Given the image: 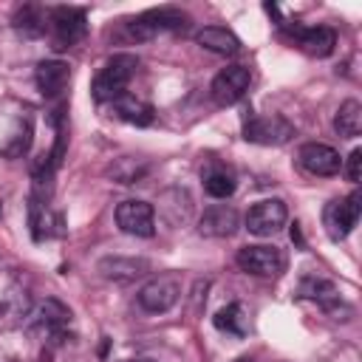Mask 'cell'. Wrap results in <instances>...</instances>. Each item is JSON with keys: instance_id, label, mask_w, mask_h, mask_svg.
I'll return each mask as SVG.
<instances>
[{"instance_id": "cell-2", "label": "cell", "mask_w": 362, "mask_h": 362, "mask_svg": "<svg viewBox=\"0 0 362 362\" xmlns=\"http://www.w3.org/2000/svg\"><path fill=\"white\" fill-rule=\"evenodd\" d=\"M359 212H362V192L354 189L348 198H339V201H331L325 204L322 209V226L328 232L331 240H342L359 221Z\"/></svg>"}, {"instance_id": "cell-21", "label": "cell", "mask_w": 362, "mask_h": 362, "mask_svg": "<svg viewBox=\"0 0 362 362\" xmlns=\"http://www.w3.org/2000/svg\"><path fill=\"white\" fill-rule=\"evenodd\" d=\"M212 322H215L218 331H226V334H232V337H246V334H249V317H246V308H243L240 303L223 305V308L212 317Z\"/></svg>"}, {"instance_id": "cell-14", "label": "cell", "mask_w": 362, "mask_h": 362, "mask_svg": "<svg viewBox=\"0 0 362 362\" xmlns=\"http://www.w3.org/2000/svg\"><path fill=\"white\" fill-rule=\"evenodd\" d=\"M34 79H37V88L42 96H59L71 82V68L62 59H45L37 65Z\"/></svg>"}, {"instance_id": "cell-15", "label": "cell", "mask_w": 362, "mask_h": 362, "mask_svg": "<svg viewBox=\"0 0 362 362\" xmlns=\"http://www.w3.org/2000/svg\"><path fill=\"white\" fill-rule=\"evenodd\" d=\"M99 272L107 280L127 283V280L144 277L150 272V260H144V257H119V255L116 257H102L99 260Z\"/></svg>"}, {"instance_id": "cell-1", "label": "cell", "mask_w": 362, "mask_h": 362, "mask_svg": "<svg viewBox=\"0 0 362 362\" xmlns=\"http://www.w3.org/2000/svg\"><path fill=\"white\" fill-rule=\"evenodd\" d=\"M136 65H139V59L133 54H113L93 79V88H90L93 99L96 102H113L116 96H122L130 76L136 74Z\"/></svg>"}, {"instance_id": "cell-7", "label": "cell", "mask_w": 362, "mask_h": 362, "mask_svg": "<svg viewBox=\"0 0 362 362\" xmlns=\"http://www.w3.org/2000/svg\"><path fill=\"white\" fill-rule=\"evenodd\" d=\"M48 23L54 31V48H68L76 40L85 37L88 23H85V11L74 8V6H59L48 11Z\"/></svg>"}, {"instance_id": "cell-3", "label": "cell", "mask_w": 362, "mask_h": 362, "mask_svg": "<svg viewBox=\"0 0 362 362\" xmlns=\"http://www.w3.org/2000/svg\"><path fill=\"white\" fill-rule=\"evenodd\" d=\"M178 297H181V277L175 272H167V274H158L141 286L139 305L150 314H164L178 303Z\"/></svg>"}, {"instance_id": "cell-17", "label": "cell", "mask_w": 362, "mask_h": 362, "mask_svg": "<svg viewBox=\"0 0 362 362\" xmlns=\"http://www.w3.org/2000/svg\"><path fill=\"white\" fill-rule=\"evenodd\" d=\"M195 42L201 48H206L212 54H223V57H232V54L240 51V40L229 28H223V25H206V28H201L195 34Z\"/></svg>"}, {"instance_id": "cell-11", "label": "cell", "mask_w": 362, "mask_h": 362, "mask_svg": "<svg viewBox=\"0 0 362 362\" xmlns=\"http://www.w3.org/2000/svg\"><path fill=\"white\" fill-rule=\"evenodd\" d=\"M68 320H71V311L59 300H54V297L31 305V311H28V328L40 331L45 337H62Z\"/></svg>"}, {"instance_id": "cell-23", "label": "cell", "mask_w": 362, "mask_h": 362, "mask_svg": "<svg viewBox=\"0 0 362 362\" xmlns=\"http://www.w3.org/2000/svg\"><path fill=\"white\" fill-rule=\"evenodd\" d=\"M204 189L212 198H229L235 192V175H232V170H226L221 164L206 167V173H204Z\"/></svg>"}, {"instance_id": "cell-13", "label": "cell", "mask_w": 362, "mask_h": 362, "mask_svg": "<svg viewBox=\"0 0 362 362\" xmlns=\"http://www.w3.org/2000/svg\"><path fill=\"white\" fill-rule=\"evenodd\" d=\"M235 229H238V212L226 204L206 206L198 221V232L206 238H229V235H235Z\"/></svg>"}, {"instance_id": "cell-4", "label": "cell", "mask_w": 362, "mask_h": 362, "mask_svg": "<svg viewBox=\"0 0 362 362\" xmlns=\"http://www.w3.org/2000/svg\"><path fill=\"white\" fill-rule=\"evenodd\" d=\"M189 25V17L181 11V8H153V11H144L139 14L133 23H130V34L136 40H153L164 31H184Z\"/></svg>"}, {"instance_id": "cell-10", "label": "cell", "mask_w": 362, "mask_h": 362, "mask_svg": "<svg viewBox=\"0 0 362 362\" xmlns=\"http://www.w3.org/2000/svg\"><path fill=\"white\" fill-rule=\"evenodd\" d=\"M249 82H252L249 68H243V65H226L223 71L215 74L209 90H212V99L218 105H235L249 90Z\"/></svg>"}, {"instance_id": "cell-16", "label": "cell", "mask_w": 362, "mask_h": 362, "mask_svg": "<svg viewBox=\"0 0 362 362\" xmlns=\"http://www.w3.org/2000/svg\"><path fill=\"white\" fill-rule=\"evenodd\" d=\"M28 311H31V297L25 294V288H20L8 277H0V317L25 320Z\"/></svg>"}, {"instance_id": "cell-9", "label": "cell", "mask_w": 362, "mask_h": 362, "mask_svg": "<svg viewBox=\"0 0 362 362\" xmlns=\"http://www.w3.org/2000/svg\"><path fill=\"white\" fill-rule=\"evenodd\" d=\"M294 136V124L283 116H255L243 124V139L255 144H286Z\"/></svg>"}, {"instance_id": "cell-24", "label": "cell", "mask_w": 362, "mask_h": 362, "mask_svg": "<svg viewBox=\"0 0 362 362\" xmlns=\"http://www.w3.org/2000/svg\"><path fill=\"white\" fill-rule=\"evenodd\" d=\"M45 20L48 14L40 6H20L14 11V28L23 31L25 37H40L45 31Z\"/></svg>"}, {"instance_id": "cell-22", "label": "cell", "mask_w": 362, "mask_h": 362, "mask_svg": "<svg viewBox=\"0 0 362 362\" xmlns=\"http://www.w3.org/2000/svg\"><path fill=\"white\" fill-rule=\"evenodd\" d=\"M334 127L339 136L345 139H356L362 133V105L356 99H345L337 110V119H334Z\"/></svg>"}, {"instance_id": "cell-5", "label": "cell", "mask_w": 362, "mask_h": 362, "mask_svg": "<svg viewBox=\"0 0 362 362\" xmlns=\"http://www.w3.org/2000/svg\"><path fill=\"white\" fill-rule=\"evenodd\" d=\"M238 266L255 277H277L286 269V255L277 246L257 243V246H243L235 255Z\"/></svg>"}, {"instance_id": "cell-25", "label": "cell", "mask_w": 362, "mask_h": 362, "mask_svg": "<svg viewBox=\"0 0 362 362\" xmlns=\"http://www.w3.org/2000/svg\"><path fill=\"white\" fill-rule=\"evenodd\" d=\"M345 175H348V181H359V175H362V150L356 147V150H351V156H348V161H345Z\"/></svg>"}, {"instance_id": "cell-18", "label": "cell", "mask_w": 362, "mask_h": 362, "mask_svg": "<svg viewBox=\"0 0 362 362\" xmlns=\"http://www.w3.org/2000/svg\"><path fill=\"white\" fill-rule=\"evenodd\" d=\"M300 297H305V300H314L320 308H325V311H337V305H339V291H337V286L331 283V280H322V277H305L303 283H300Z\"/></svg>"}, {"instance_id": "cell-19", "label": "cell", "mask_w": 362, "mask_h": 362, "mask_svg": "<svg viewBox=\"0 0 362 362\" xmlns=\"http://www.w3.org/2000/svg\"><path fill=\"white\" fill-rule=\"evenodd\" d=\"M297 42L305 54L311 57H328L337 45V34L325 25H317V28H300L297 31Z\"/></svg>"}, {"instance_id": "cell-20", "label": "cell", "mask_w": 362, "mask_h": 362, "mask_svg": "<svg viewBox=\"0 0 362 362\" xmlns=\"http://www.w3.org/2000/svg\"><path fill=\"white\" fill-rule=\"evenodd\" d=\"M110 110H113L119 119L130 122V124H150V122H153V107H150L147 102L130 96V93L116 96V99L110 102Z\"/></svg>"}, {"instance_id": "cell-8", "label": "cell", "mask_w": 362, "mask_h": 362, "mask_svg": "<svg viewBox=\"0 0 362 362\" xmlns=\"http://www.w3.org/2000/svg\"><path fill=\"white\" fill-rule=\"evenodd\" d=\"M116 223L122 232L127 235H136V238H150L156 232V212L147 201H139V198H130V201H122L116 206Z\"/></svg>"}, {"instance_id": "cell-26", "label": "cell", "mask_w": 362, "mask_h": 362, "mask_svg": "<svg viewBox=\"0 0 362 362\" xmlns=\"http://www.w3.org/2000/svg\"><path fill=\"white\" fill-rule=\"evenodd\" d=\"M130 362H156V359H147V356H139V359H130Z\"/></svg>"}, {"instance_id": "cell-6", "label": "cell", "mask_w": 362, "mask_h": 362, "mask_svg": "<svg viewBox=\"0 0 362 362\" xmlns=\"http://www.w3.org/2000/svg\"><path fill=\"white\" fill-rule=\"evenodd\" d=\"M286 218H288L286 204L280 198H266V201H257L246 212V229L257 238H272L274 232L286 226Z\"/></svg>"}, {"instance_id": "cell-12", "label": "cell", "mask_w": 362, "mask_h": 362, "mask_svg": "<svg viewBox=\"0 0 362 362\" xmlns=\"http://www.w3.org/2000/svg\"><path fill=\"white\" fill-rule=\"evenodd\" d=\"M300 158V167L311 175H337L342 170V158L339 153L331 147V144H322V141H308L300 147L297 153Z\"/></svg>"}, {"instance_id": "cell-27", "label": "cell", "mask_w": 362, "mask_h": 362, "mask_svg": "<svg viewBox=\"0 0 362 362\" xmlns=\"http://www.w3.org/2000/svg\"><path fill=\"white\" fill-rule=\"evenodd\" d=\"M235 362H255V359H249V356H240V359H235Z\"/></svg>"}]
</instances>
